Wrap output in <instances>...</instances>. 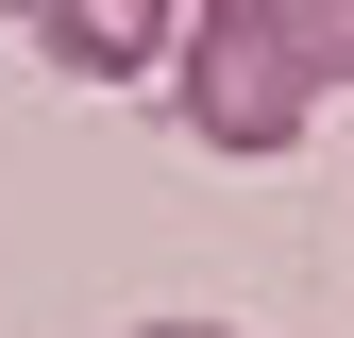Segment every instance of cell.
I'll list each match as a JSON object with an SVG mask.
<instances>
[{
	"label": "cell",
	"mask_w": 354,
	"mask_h": 338,
	"mask_svg": "<svg viewBox=\"0 0 354 338\" xmlns=\"http://www.w3.org/2000/svg\"><path fill=\"white\" fill-rule=\"evenodd\" d=\"M169 118H186L203 152H304V118H321V68L287 51L270 0H203L186 34H169Z\"/></svg>",
	"instance_id": "6da1fadb"
},
{
	"label": "cell",
	"mask_w": 354,
	"mask_h": 338,
	"mask_svg": "<svg viewBox=\"0 0 354 338\" xmlns=\"http://www.w3.org/2000/svg\"><path fill=\"white\" fill-rule=\"evenodd\" d=\"M169 0H34V51H51L68 84H136V68H169Z\"/></svg>",
	"instance_id": "7a4b0ae2"
},
{
	"label": "cell",
	"mask_w": 354,
	"mask_h": 338,
	"mask_svg": "<svg viewBox=\"0 0 354 338\" xmlns=\"http://www.w3.org/2000/svg\"><path fill=\"white\" fill-rule=\"evenodd\" d=\"M270 17H287V51L321 68V84H354V0H270Z\"/></svg>",
	"instance_id": "3957f363"
},
{
	"label": "cell",
	"mask_w": 354,
	"mask_h": 338,
	"mask_svg": "<svg viewBox=\"0 0 354 338\" xmlns=\"http://www.w3.org/2000/svg\"><path fill=\"white\" fill-rule=\"evenodd\" d=\"M136 338H236V321H136Z\"/></svg>",
	"instance_id": "277c9868"
},
{
	"label": "cell",
	"mask_w": 354,
	"mask_h": 338,
	"mask_svg": "<svg viewBox=\"0 0 354 338\" xmlns=\"http://www.w3.org/2000/svg\"><path fill=\"white\" fill-rule=\"evenodd\" d=\"M0 17H34V0H0Z\"/></svg>",
	"instance_id": "5b68a950"
}]
</instances>
